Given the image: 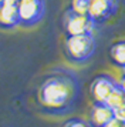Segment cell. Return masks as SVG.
I'll use <instances>...</instances> for the list:
<instances>
[{"label":"cell","mask_w":125,"mask_h":127,"mask_svg":"<svg viewBox=\"0 0 125 127\" xmlns=\"http://www.w3.org/2000/svg\"><path fill=\"white\" fill-rule=\"evenodd\" d=\"M124 127H125V123H124Z\"/></svg>","instance_id":"obj_18"},{"label":"cell","mask_w":125,"mask_h":127,"mask_svg":"<svg viewBox=\"0 0 125 127\" xmlns=\"http://www.w3.org/2000/svg\"><path fill=\"white\" fill-rule=\"evenodd\" d=\"M3 3H4V0H0V6H1V4H3Z\"/></svg>","instance_id":"obj_16"},{"label":"cell","mask_w":125,"mask_h":127,"mask_svg":"<svg viewBox=\"0 0 125 127\" xmlns=\"http://www.w3.org/2000/svg\"><path fill=\"white\" fill-rule=\"evenodd\" d=\"M109 60L119 69L125 67V40H118L109 47Z\"/></svg>","instance_id":"obj_9"},{"label":"cell","mask_w":125,"mask_h":127,"mask_svg":"<svg viewBox=\"0 0 125 127\" xmlns=\"http://www.w3.org/2000/svg\"><path fill=\"white\" fill-rule=\"evenodd\" d=\"M122 71H124V76H125V67H124V69H122Z\"/></svg>","instance_id":"obj_17"},{"label":"cell","mask_w":125,"mask_h":127,"mask_svg":"<svg viewBox=\"0 0 125 127\" xmlns=\"http://www.w3.org/2000/svg\"><path fill=\"white\" fill-rule=\"evenodd\" d=\"M81 86L78 76L68 69H53L43 77L37 90L41 111L48 116L71 113L80 98Z\"/></svg>","instance_id":"obj_1"},{"label":"cell","mask_w":125,"mask_h":127,"mask_svg":"<svg viewBox=\"0 0 125 127\" xmlns=\"http://www.w3.org/2000/svg\"><path fill=\"white\" fill-rule=\"evenodd\" d=\"M90 6V0H70V10L80 14H87Z\"/></svg>","instance_id":"obj_11"},{"label":"cell","mask_w":125,"mask_h":127,"mask_svg":"<svg viewBox=\"0 0 125 127\" xmlns=\"http://www.w3.org/2000/svg\"><path fill=\"white\" fill-rule=\"evenodd\" d=\"M64 127H90V124L87 121L81 120V119H70L64 124Z\"/></svg>","instance_id":"obj_12"},{"label":"cell","mask_w":125,"mask_h":127,"mask_svg":"<svg viewBox=\"0 0 125 127\" xmlns=\"http://www.w3.org/2000/svg\"><path fill=\"white\" fill-rule=\"evenodd\" d=\"M62 24L67 36L88 34V33H92L95 29V24L91 22V19L87 14H80L70 9H67V12L64 13Z\"/></svg>","instance_id":"obj_4"},{"label":"cell","mask_w":125,"mask_h":127,"mask_svg":"<svg viewBox=\"0 0 125 127\" xmlns=\"http://www.w3.org/2000/svg\"><path fill=\"white\" fill-rule=\"evenodd\" d=\"M19 26L17 3H3L0 6V27L4 30L14 29Z\"/></svg>","instance_id":"obj_8"},{"label":"cell","mask_w":125,"mask_h":127,"mask_svg":"<svg viewBox=\"0 0 125 127\" xmlns=\"http://www.w3.org/2000/svg\"><path fill=\"white\" fill-rule=\"evenodd\" d=\"M105 127H124V123L121 120H118L117 117H114L112 120H109L107 124H105Z\"/></svg>","instance_id":"obj_14"},{"label":"cell","mask_w":125,"mask_h":127,"mask_svg":"<svg viewBox=\"0 0 125 127\" xmlns=\"http://www.w3.org/2000/svg\"><path fill=\"white\" fill-rule=\"evenodd\" d=\"M118 84L122 87V90L125 92V76H124V74H122V77H121V80L118 81Z\"/></svg>","instance_id":"obj_15"},{"label":"cell","mask_w":125,"mask_h":127,"mask_svg":"<svg viewBox=\"0 0 125 127\" xmlns=\"http://www.w3.org/2000/svg\"><path fill=\"white\" fill-rule=\"evenodd\" d=\"M114 116H115L118 120H121L122 123H125V106L124 107H121V109L114 110Z\"/></svg>","instance_id":"obj_13"},{"label":"cell","mask_w":125,"mask_h":127,"mask_svg":"<svg viewBox=\"0 0 125 127\" xmlns=\"http://www.w3.org/2000/svg\"><path fill=\"white\" fill-rule=\"evenodd\" d=\"M105 103H107L112 110L121 109V107L125 106V92L122 90V87L119 86V84L115 87V89L112 90V93L108 96Z\"/></svg>","instance_id":"obj_10"},{"label":"cell","mask_w":125,"mask_h":127,"mask_svg":"<svg viewBox=\"0 0 125 127\" xmlns=\"http://www.w3.org/2000/svg\"><path fill=\"white\" fill-rule=\"evenodd\" d=\"M97 50V40L92 33L78 36H67L64 41V54L70 63H87Z\"/></svg>","instance_id":"obj_2"},{"label":"cell","mask_w":125,"mask_h":127,"mask_svg":"<svg viewBox=\"0 0 125 127\" xmlns=\"http://www.w3.org/2000/svg\"><path fill=\"white\" fill-rule=\"evenodd\" d=\"M114 117V110L107 103H94L90 111V127H105L109 120Z\"/></svg>","instance_id":"obj_7"},{"label":"cell","mask_w":125,"mask_h":127,"mask_svg":"<svg viewBox=\"0 0 125 127\" xmlns=\"http://www.w3.org/2000/svg\"><path fill=\"white\" fill-rule=\"evenodd\" d=\"M118 86V81H115L112 76L107 74V73H101L97 74L92 81H91L90 87V94L94 103H105L108 96L112 93V90Z\"/></svg>","instance_id":"obj_6"},{"label":"cell","mask_w":125,"mask_h":127,"mask_svg":"<svg viewBox=\"0 0 125 127\" xmlns=\"http://www.w3.org/2000/svg\"><path fill=\"white\" fill-rule=\"evenodd\" d=\"M118 10V0H90L87 16L95 24H104Z\"/></svg>","instance_id":"obj_5"},{"label":"cell","mask_w":125,"mask_h":127,"mask_svg":"<svg viewBox=\"0 0 125 127\" xmlns=\"http://www.w3.org/2000/svg\"><path fill=\"white\" fill-rule=\"evenodd\" d=\"M19 26L33 27L39 24L45 14V0H19L17 1Z\"/></svg>","instance_id":"obj_3"}]
</instances>
